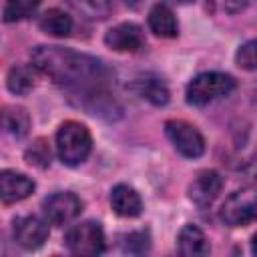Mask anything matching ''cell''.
I'll return each instance as SVG.
<instances>
[{"label": "cell", "mask_w": 257, "mask_h": 257, "mask_svg": "<svg viewBox=\"0 0 257 257\" xmlns=\"http://www.w3.org/2000/svg\"><path fill=\"white\" fill-rule=\"evenodd\" d=\"M135 88L145 100H149L155 106H163L169 102V88L159 76H153V74L139 76L135 80Z\"/></svg>", "instance_id": "2e32d148"}, {"label": "cell", "mask_w": 257, "mask_h": 257, "mask_svg": "<svg viewBox=\"0 0 257 257\" xmlns=\"http://www.w3.org/2000/svg\"><path fill=\"white\" fill-rule=\"evenodd\" d=\"M235 88V80L231 74L225 72H201L197 74L189 84H187V102L193 106H205L217 98L227 96L229 92H233Z\"/></svg>", "instance_id": "3957f363"}, {"label": "cell", "mask_w": 257, "mask_h": 257, "mask_svg": "<svg viewBox=\"0 0 257 257\" xmlns=\"http://www.w3.org/2000/svg\"><path fill=\"white\" fill-rule=\"evenodd\" d=\"M171 2H175V4H185V2H193V0H171Z\"/></svg>", "instance_id": "d4e9b609"}, {"label": "cell", "mask_w": 257, "mask_h": 257, "mask_svg": "<svg viewBox=\"0 0 257 257\" xmlns=\"http://www.w3.org/2000/svg\"><path fill=\"white\" fill-rule=\"evenodd\" d=\"M223 189V179L217 171L213 169H207V171H201L193 183L189 185V199L199 207V209H207L213 205V201L219 197Z\"/></svg>", "instance_id": "9c48e42d"}, {"label": "cell", "mask_w": 257, "mask_h": 257, "mask_svg": "<svg viewBox=\"0 0 257 257\" xmlns=\"http://www.w3.org/2000/svg\"><path fill=\"white\" fill-rule=\"evenodd\" d=\"M40 6V0H6L2 18L4 22H18L32 16Z\"/></svg>", "instance_id": "ffe728a7"}, {"label": "cell", "mask_w": 257, "mask_h": 257, "mask_svg": "<svg viewBox=\"0 0 257 257\" xmlns=\"http://www.w3.org/2000/svg\"><path fill=\"white\" fill-rule=\"evenodd\" d=\"M122 251L124 253H147L149 251V245H151V239H149V233L147 231H135L131 235H126L122 239Z\"/></svg>", "instance_id": "7402d4cb"}, {"label": "cell", "mask_w": 257, "mask_h": 257, "mask_svg": "<svg viewBox=\"0 0 257 257\" xmlns=\"http://www.w3.org/2000/svg\"><path fill=\"white\" fill-rule=\"evenodd\" d=\"M126 2H131V4H135V2H139V0H126Z\"/></svg>", "instance_id": "484cf974"}, {"label": "cell", "mask_w": 257, "mask_h": 257, "mask_svg": "<svg viewBox=\"0 0 257 257\" xmlns=\"http://www.w3.org/2000/svg\"><path fill=\"white\" fill-rule=\"evenodd\" d=\"M34 191V181L18 171H0V199L4 203H18Z\"/></svg>", "instance_id": "8fae6325"}, {"label": "cell", "mask_w": 257, "mask_h": 257, "mask_svg": "<svg viewBox=\"0 0 257 257\" xmlns=\"http://www.w3.org/2000/svg\"><path fill=\"white\" fill-rule=\"evenodd\" d=\"M165 133L169 141L173 143V147L183 157L197 159L205 153V139L197 131V126H193L191 122L181 120V118H171L165 122Z\"/></svg>", "instance_id": "8992f818"}, {"label": "cell", "mask_w": 257, "mask_h": 257, "mask_svg": "<svg viewBox=\"0 0 257 257\" xmlns=\"http://www.w3.org/2000/svg\"><path fill=\"white\" fill-rule=\"evenodd\" d=\"M2 253H6V243H4V237L0 235V255Z\"/></svg>", "instance_id": "cb8c5ba5"}, {"label": "cell", "mask_w": 257, "mask_h": 257, "mask_svg": "<svg viewBox=\"0 0 257 257\" xmlns=\"http://www.w3.org/2000/svg\"><path fill=\"white\" fill-rule=\"evenodd\" d=\"M0 128L14 139H22L30 131V116L26 108L16 104H6L0 108Z\"/></svg>", "instance_id": "5bb4252c"}, {"label": "cell", "mask_w": 257, "mask_h": 257, "mask_svg": "<svg viewBox=\"0 0 257 257\" xmlns=\"http://www.w3.org/2000/svg\"><path fill=\"white\" fill-rule=\"evenodd\" d=\"M36 84V74H34V66H26V64H16L8 70L6 76V86L12 94H28Z\"/></svg>", "instance_id": "ac0fdd59"}, {"label": "cell", "mask_w": 257, "mask_h": 257, "mask_svg": "<svg viewBox=\"0 0 257 257\" xmlns=\"http://www.w3.org/2000/svg\"><path fill=\"white\" fill-rule=\"evenodd\" d=\"M24 159H26L28 165L38 167V169H46V167H50L52 151H50L48 141H46V139H36V141L24 151Z\"/></svg>", "instance_id": "44dd1931"}, {"label": "cell", "mask_w": 257, "mask_h": 257, "mask_svg": "<svg viewBox=\"0 0 257 257\" xmlns=\"http://www.w3.org/2000/svg\"><path fill=\"white\" fill-rule=\"evenodd\" d=\"M149 28L161 38H173L179 32L177 18L167 4H155L149 12Z\"/></svg>", "instance_id": "9a60e30c"}, {"label": "cell", "mask_w": 257, "mask_h": 257, "mask_svg": "<svg viewBox=\"0 0 257 257\" xmlns=\"http://www.w3.org/2000/svg\"><path fill=\"white\" fill-rule=\"evenodd\" d=\"M32 66L60 86H66L74 96L104 88L110 72L94 56L62 48L36 46L30 52Z\"/></svg>", "instance_id": "6da1fadb"}, {"label": "cell", "mask_w": 257, "mask_h": 257, "mask_svg": "<svg viewBox=\"0 0 257 257\" xmlns=\"http://www.w3.org/2000/svg\"><path fill=\"white\" fill-rule=\"evenodd\" d=\"M46 239H48V225L40 217L24 215L14 219V241L20 247L32 251L42 247Z\"/></svg>", "instance_id": "ba28073f"}, {"label": "cell", "mask_w": 257, "mask_h": 257, "mask_svg": "<svg viewBox=\"0 0 257 257\" xmlns=\"http://www.w3.org/2000/svg\"><path fill=\"white\" fill-rule=\"evenodd\" d=\"M177 251L183 257H203V255H209L211 247H209V241H207L205 233L197 225H191L189 223V225H185L179 231Z\"/></svg>", "instance_id": "7c38bea8"}, {"label": "cell", "mask_w": 257, "mask_h": 257, "mask_svg": "<svg viewBox=\"0 0 257 257\" xmlns=\"http://www.w3.org/2000/svg\"><path fill=\"white\" fill-rule=\"evenodd\" d=\"M64 245L74 255H100L104 251V233L96 221H82L64 235Z\"/></svg>", "instance_id": "277c9868"}, {"label": "cell", "mask_w": 257, "mask_h": 257, "mask_svg": "<svg viewBox=\"0 0 257 257\" xmlns=\"http://www.w3.org/2000/svg\"><path fill=\"white\" fill-rule=\"evenodd\" d=\"M110 205L112 211L120 217H137L143 211V201L141 195L131 187V185H114L110 191Z\"/></svg>", "instance_id": "4fadbf2b"}, {"label": "cell", "mask_w": 257, "mask_h": 257, "mask_svg": "<svg viewBox=\"0 0 257 257\" xmlns=\"http://www.w3.org/2000/svg\"><path fill=\"white\" fill-rule=\"evenodd\" d=\"M92 149L90 131L76 120H64L56 131V151L64 165L76 167L86 161Z\"/></svg>", "instance_id": "7a4b0ae2"}, {"label": "cell", "mask_w": 257, "mask_h": 257, "mask_svg": "<svg viewBox=\"0 0 257 257\" xmlns=\"http://www.w3.org/2000/svg\"><path fill=\"white\" fill-rule=\"evenodd\" d=\"M38 28L50 36L64 38L72 32V18L60 8H50L38 18Z\"/></svg>", "instance_id": "e0dca14e"}, {"label": "cell", "mask_w": 257, "mask_h": 257, "mask_svg": "<svg viewBox=\"0 0 257 257\" xmlns=\"http://www.w3.org/2000/svg\"><path fill=\"white\" fill-rule=\"evenodd\" d=\"M104 44L116 52H137L145 46V36L139 24L122 22L104 34Z\"/></svg>", "instance_id": "30bf717a"}, {"label": "cell", "mask_w": 257, "mask_h": 257, "mask_svg": "<svg viewBox=\"0 0 257 257\" xmlns=\"http://www.w3.org/2000/svg\"><path fill=\"white\" fill-rule=\"evenodd\" d=\"M255 213H257L255 189L243 187L227 197V201L219 211V217L229 227H245L255 219Z\"/></svg>", "instance_id": "5b68a950"}, {"label": "cell", "mask_w": 257, "mask_h": 257, "mask_svg": "<svg viewBox=\"0 0 257 257\" xmlns=\"http://www.w3.org/2000/svg\"><path fill=\"white\" fill-rule=\"evenodd\" d=\"M68 4L88 20H104L112 12V0H68Z\"/></svg>", "instance_id": "d6986e66"}, {"label": "cell", "mask_w": 257, "mask_h": 257, "mask_svg": "<svg viewBox=\"0 0 257 257\" xmlns=\"http://www.w3.org/2000/svg\"><path fill=\"white\" fill-rule=\"evenodd\" d=\"M42 211L48 223L52 225H66L76 219L82 211V201L74 193H54L42 203Z\"/></svg>", "instance_id": "52a82bcc"}, {"label": "cell", "mask_w": 257, "mask_h": 257, "mask_svg": "<svg viewBox=\"0 0 257 257\" xmlns=\"http://www.w3.org/2000/svg\"><path fill=\"white\" fill-rule=\"evenodd\" d=\"M235 62L243 70H253L255 68V40H249V42L239 46V50L235 54Z\"/></svg>", "instance_id": "603a6c76"}]
</instances>
